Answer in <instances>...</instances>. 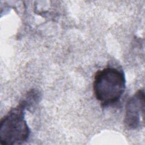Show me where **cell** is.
I'll use <instances>...</instances> for the list:
<instances>
[{
    "label": "cell",
    "mask_w": 145,
    "mask_h": 145,
    "mask_svg": "<svg viewBox=\"0 0 145 145\" xmlns=\"http://www.w3.org/2000/svg\"><path fill=\"white\" fill-rule=\"evenodd\" d=\"M125 87V76L121 70L109 66L98 70L95 75L94 94L104 107L117 103L123 94Z\"/></svg>",
    "instance_id": "1"
},
{
    "label": "cell",
    "mask_w": 145,
    "mask_h": 145,
    "mask_svg": "<svg viewBox=\"0 0 145 145\" xmlns=\"http://www.w3.org/2000/svg\"><path fill=\"white\" fill-rule=\"evenodd\" d=\"M26 105L22 100L1 120L0 142L2 144H21L29 136L30 130L25 120Z\"/></svg>",
    "instance_id": "2"
},
{
    "label": "cell",
    "mask_w": 145,
    "mask_h": 145,
    "mask_svg": "<svg viewBox=\"0 0 145 145\" xmlns=\"http://www.w3.org/2000/svg\"><path fill=\"white\" fill-rule=\"evenodd\" d=\"M144 91L138 90L126 102L124 124L127 129L134 130L144 123Z\"/></svg>",
    "instance_id": "3"
}]
</instances>
